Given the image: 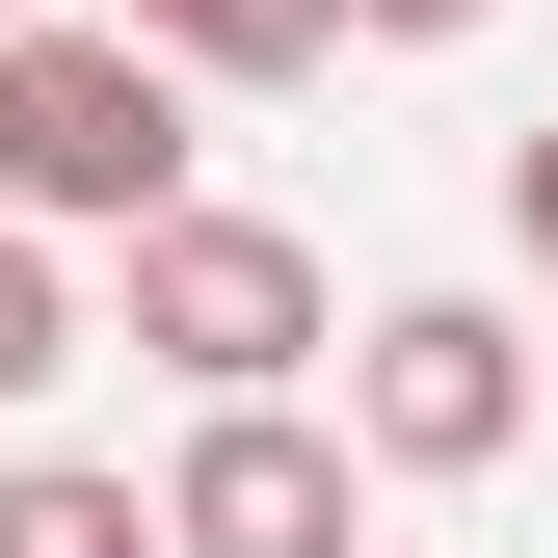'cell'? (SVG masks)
Returning a JSON list of instances; mask_svg holds the SVG:
<instances>
[{
  "mask_svg": "<svg viewBox=\"0 0 558 558\" xmlns=\"http://www.w3.org/2000/svg\"><path fill=\"white\" fill-rule=\"evenodd\" d=\"M0 214L27 240H160L186 214V53L160 27H0Z\"/></svg>",
  "mask_w": 558,
  "mask_h": 558,
  "instance_id": "obj_1",
  "label": "cell"
},
{
  "mask_svg": "<svg viewBox=\"0 0 558 558\" xmlns=\"http://www.w3.org/2000/svg\"><path fill=\"white\" fill-rule=\"evenodd\" d=\"M133 345H160L186 399H293L319 373V240L293 214H160L133 240Z\"/></svg>",
  "mask_w": 558,
  "mask_h": 558,
  "instance_id": "obj_2",
  "label": "cell"
},
{
  "mask_svg": "<svg viewBox=\"0 0 558 558\" xmlns=\"http://www.w3.org/2000/svg\"><path fill=\"white\" fill-rule=\"evenodd\" d=\"M345 452H399V478H506V452H532V345L478 319V293H399L373 345H345Z\"/></svg>",
  "mask_w": 558,
  "mask_h": 558,
  "instance_id": "obj_3",
  "label": "cell"
},
{
  "mask_svg": "<svg viewBox=\"0 0 558 558\" xmlns=\"http://www.w3.org/2000/svg\"><path fill=\"white\" fill-rule=\"evenodd\" d=\"M160 532H186V558H345V426H293V399H186Z\"/></svg>",
  "mask_w": 558,
  "mask_h": 558,
  "instance_id": "obj_4",
  "label": "cell"
},
{
  "mask_svg": "<svg viewBox=\"0 0 558 558\" xmlns=\"http://www.w3.org/2000/svg\"><path fill=\"white\" fill-rule=\"evenodd\" d=\"M107 27H160L186 81H319V53H345V0H107Z\"/></svg>",
  "mask_w": 558,
  "mask_h": 558,
  "instance_id": "obj_5",
  "label": "cell"
},
{
  "mask_svg": "<svg viewBox=\"0 0 558 558\" xmlns=\"http://www.w3.org/2000/svg\"><path fill=\"white\" fill-rule=\"evenodd\" d=\"M0 558H186V532L133 506L107 452H27V478H0Z\"/></svg>",
  "mask_w": 558,
  "mask_h": 558,
  "instance_id": "obj_6",
  "label": "cell"
},
{
  "mask_svg": "<svg viewBox=\"0 0 558 558\" xmlns=\"http://www.w3.org/2000/svg\"><path fill=\"white\" fill-rule=\"evenodd\" d=\"M53 373H81V293H53V240L0 214V399H53Z\"/></svg>",
  "mask_w": 558,
  "mask_h": 558,
  "instance_id": "obj_7",
  "label": "cell"
},
{
  "mask_svg": "<svg viewBox=\"0 0 558 558\" xmlns=\"http://www.w3.org/2000/svg\"><path fill=\"white\" fill-rule=\"evenodd\" d=\"M506 240H532V266H558V133H506Z\"/></svg>",
  "mask_w": 558,
  "mask_h": 558,
  "instance_id": "obj_8",
  "label": "cell"
},
{
  "mask_svg": "<svg viewBox=\"0 0 558 558\" xmlns=\"http://www.w3.org/2000/svg\"><path fill=\"white\" fill-rule=\"evenodd\" d=\"M345 27H373V53H452V27H478V0H345Z\"/></svg>",
  "mask_w": 558,
  "mask_h": 558,
  "instance_id": "obj_9",
  "label": "cell"
},
{
  "mask_svg": "<svg viewBox=\"0 0 558 558\" xmlns=\"http://www.w3.org/2000/svg\"><path fill=\"white\" fill-rule=\"evenodd\" d=\"M0 27H53V0H0Z\"/></svg>",
  "mask_w": 558,
  "mask_h": 558,
  "instance_id": "obj_10",
  "label": "cell"
}]
</instances>
